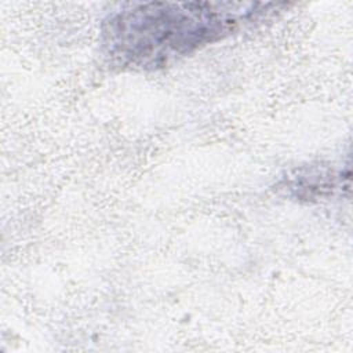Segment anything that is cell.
I'll use <instances>...</instances> for the list:
<instances>
[{"label": "cell", "instance_id": "1", "mask_svg": "<svg viewBox=\"0 0 353 353\" xmlns=\"http://www.w3.org/2000/svg\"><path fill=\"white\" fill-rule=\"evenodd\" d=\"M230 3H127L103 21L101 46L112 66L128 70L167 68L233 34L241 23L270 10Z\"/></svg>", "mask_w": 353, "mask_h": 353}]
</instances>
